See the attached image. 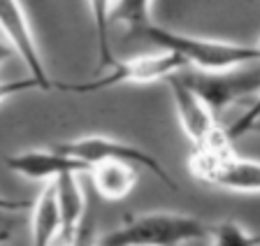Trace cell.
<instances>
[{"mask_svg": "<svg viewBox=\"0 0 260 246\" xmlns=\"http://www.w3.org/2000/svg\"><path fill=\"white\" fill-rule=\"evenodd\" d=\"M86 174H91L93 188L100 197L109 202H119L130 195V191L137 184V167L116 160H100L88 167Z\"/></svg>", "mask_w": 260, "mask_h": 246, "instance_id": "cell-11", "label": "cell"}, {"mask_svg": "<svg viewBox=\"0 0 260 246\" xmlns=\"http://www.w3.org/2000/svg\"><path fill=\"white\" fill-rule=\"evenodd\" d=\"M188 170L200 184L235 193H260V160L242 158L235 147L218 151L193 149Z\"/></svg>", "mask_w": 260, "mask_h": 246, "instance_id": "cell-4", "label": "cell"}, {"mask_svg": "<svg viewBox=\"0 0 260 246\" xmlns=\"http://www.w3.org/2000/svg\"><path fill=\"white\" fill-rule=\"evenodd\" d=\"M7 170L30 181H49L58 179L63 174H86L88 165L79 158H72L60 149H28V151L12 153L5 158Z\"/></svg>", "mask_w": 260, "mask_h": 246, "instance_id": "cell-9", "label": "cell"}, {"mask_svg": "<svg viewBox=\"0 0 260 246\" xmlns=\"http://www.w3.org/2000/svg\"><path fill=\"white\" fill-rule=\"evenodd\" d=\"M211 246H260V235L246 230L237 221H218L209 225Z\"/></svg>", "mask_w": 260, "mask_h": 246, "instance_id": "cell-14", "label": "cell"}, {"mask_svg": "<svg viewBox=\"0 0 260 246\" xmlns=\"http://www.w3.org/2000/svg\"><path fill=\"white\" fill-rule=\"evenodd\" d=\"M253 130H260V119L255 121V126H253Z\"/></svg>", "mask_w": 260, "mask_h": 246, "instance_id": "cell-22", "label": "cell"}, {"mask_svg": "<svg viewBox=\"0 0 260 246\" xmlns=\"http://www.w3.org/2000/svg\"><path fill=\"white\" fill-rule=\"evenodd\" d=\"M56 149H60V151L72 156V158H79L88 167L93 163H100V160H116V163H125V165H133V167H142V170L151 172L160 184L177 191V181L170 174L168 167L156 156L135 147L133 142H121V139L105 137V135H88V137H79V139H70V142H60L56 144Z\"/></svg>", "mask_w": 260, "mask_h": 246, "instance_id": "cell-5", "label": "cell"}, {"mask_svg": "<svg viewBox=\"0 0 260 246\" xmlns=\"http://www.w3.org/2000/svg\"><path fill=\"white\" fill-rule=\"evenodd\" d=\"M135 35L158 49L177 54L186 63V67H195L198 72H221L239 65L260 63V42L239 44L211 38H195V35L162 28L153 21L135 30Z\"/></svg>", "mask_w": 260, "mask_h": 246, "instance_id": "cell-1", "label": "cell"}, {"mask_svg": "<svg viewBox=\"0 0 260 246\" xmlns=\"http://www.w3.org/2000/svg\"><path fill=\"white\" fill-rule=\"evenodd\" d=\"M28 91H42L40 84L32 77H23V79H0V104L10 98H16Z\"/></svg>", "mask_w": 260, "mask_h": 246, "instance_id": "cell-17", "label": "cell"}, {"mask_svg": "<svg viewBox=\"0 0 260 246\" xmlns=\"http://www.w3.org/2000/svg\"><path fill=\"white\" fill-rule=\"evenodd\" d=\"M114 23H123L133 33L151 23V0H114L112 26Z\"/></svg>", "mask_w": 260, "mask_h": 246, "instance_id": "cell-15", "label": "cell"}, {"mask_svg": "<svg viewBox=\"0 0 260 246\" xmlns=\"http://www.w3.org/2000/svg\"><path fill=\"white\" fill-rule=\"evenodd\" d=\"M30 209H32L30 246H54L56 237L60 232V214H58V202H56L54 181L44 184L40 195L32 200Z\"/></svg>", "mask_w": 260, "mask_h": 246, "instance_id": "cell-12", "label": "cell"}, {"mask_svg": "<svg viewBox=\"0 0 260 246\" xmlns=\"http://www.w3.org/2000/svg\"><path fill=\"white\" fill-rule=\"evenodd\" d=\"M186 70V63L177 54L165 49H158L153 54H142L128 60H114L109 65V72L88 79L79 84H54L56 88L65 93H98V91H107V88L121 86V84H149V82H162L172 75Z\"/></svg>", "mask_w": 260, "mask_h": 246, "instance_id": "cell-3", "label": "cell"}, {"mask_svg": "<svg viewBox=\"0 0 260 246\" xmlns=\"http://www.w3.org/2000/svg\"><path fill=\"white\" fill-rule=\"evenodd\" d=\"M207 237L209 223L190 214L151 212L125 216L119 228L98 239V246H184Z\"/></svg>", "mask_w": 260, "mask_h": 246, "instance_id": "cell-2", "label": "cell"}, {"mask_svg": "<svg viewBox=\"0 0 260 246\" xmlns=\"http://www.w3.org/2000/svg\"><path fill=\"white\" fill-rule=\"evenodd\" d=\"M30 200H12V197H3L0 195V207L7 209V212L16 214V212H21V209H30Z\"/></svg>", "mask_w": 260, "mask_h": 246, "instance_id": "cell-19", "label": "cell"}, {"mask_svg": "<svg viewBox=\"0 0 260 246\" xmlns=\"http://www.w3.org/2000/svg\"><path fill=\"white\" fill-rule=\"evenodd\" d=\"M258 119H260V93H258V98L249 104V110L244 112V114L235 121L233 126L225 128V135L230 137V142L239 139V137L246 135V132H253V126H255V121H258Z\"/></svg>", "mask_w": 260, "mask_h": 246, "instance_id": "cell-16", "label": "cell"}, {"mask_svg": "<svg viewBox=\"0 0 260 246\" xmlns=\"http://www.w3.org/2000/svg\"><path fill=\"white\" fill-rule=\"evenodd\" d=\"M12 54H14V49H12L7 42H0V65L3 63H7V60L12 58Z\"/></svg>", "mask_w": 260, "mask_h": 246, "instance_id": "cell-21", "label": "cell"}, {"mask_svg": "<svg viewBox=\"0 0 260 246\" xmlns=\"http://www.w3.org/2000/svg\"><path fill=\"white\" fill-rule=\"evenodd\" d=\"M112 3L114 0H88L100 67H109L116 60L112 56V40H109V35H112Z\"/></svg>", "mask_w": 260, "mask_h": 246, "instance_id": "cell-13", "label": "cell"}, {"mask_svg": "<svg viewBox=\"0 0 260 246\" xmlns=\"http://www.w3.org/2000/svg\"><path fill=\"white\" fill-rule=\"evenodd\" d=\"M70 246H98V235H95V219L88 216L81 221L79 230H77L75 239L70 241Z\"/></svg>", "mask_w": 260, "mask_h": 246, "instance_id": "cell-18", "label": "cell"}, {"mask_svg": "<svg viewBox=\"0 0 260 246\" xmlns=\"http://www.w3.org/2000/svg\"><path fill=\"white\" fill-rule=\"evenodd\" d=\"M0 33L5 35L7 44L23 60V65L28 67V72H30L28 77H32L42 91H51L54 82H51V77L44 67L38 40L30 30V23H28L21 0H0Z\"/></svg>", "mask_w": 260, "mask_h": 246, "instance_id": "cell-8", "label": "cell"}, {"mask_svg": "<svg viewBox=\"0 0 260 246\" xmlns=\"http://www.w3.org/2000/svg\"><path fill=\"white\" fill-rule=\"evenodd\" d=\"M181 79L205 100L216 119L235 102L260 93V63L221 72H181Z\"/></svg>", "mask_w": 260, "mask_h": 246, "instance_id": "cell-6", "label": "cell"}, {"mask_svg": "<svg viewBox=\"0 0 260 246\" xmlns=\"http://www.w3.org/2000/svg\"><path fill=\"white\" fill-rule=\"evenodd\" d=\"M165 82L170 84V93H172L174 110H177V119L181 123V130L190 139L193 149L218 151V149L233 147L230 137L225 135V128L218 126V119L205 104V100L181 79V72L168 77Z\"/></svg>", "mask_w": 260, "mask_h": 246, "instance_id": "cell-7", "label": "cell"}, {"mask_svg": "<svg viewBox=\"0 0 260 246\" xmlns=\"http://www.w3.org/2000/svg\"><path fill=\"white\" fill-rule=\"evenodd\" d=\"M10 214L7 209L0 207V244H5L7 239H10L12 235V219H10Z\"/></svg>", "mask_w": 260, "mask_h": 246, "instance_id": "cell-20", "label": "cell"}, {"mask_svg": "<svg viewBox=\"0 0 260 246\" xmlns=\"http://www.w3.org/2000/svg\"><path fill=\"white\" fill-rule=\"evenodd\" d=\"M54 191H56V202H58V214H60V232L56 237L54 246H70L81 221L86 219L88 214L86 195H84V186H81L79 174H63L58 179H54Z\"/></svg>", "mask_w": 260, "mask_h": 246, "instance_id": "cell-10", "label": "cell"}]
</instances>
